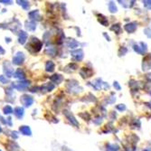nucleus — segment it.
Listing matches in <instances>:
<instances>
[{
    "label": "nucleus",
    "instance_id": "f257e3e1",
    "mask_svg": "<svg viewBox=\"0 0 151 151\" xmlns=\"http://www.w3.org/2000/svg\"><path fill=\"white\" fill-rule=\"evenodd\" d=\"M125 29L128 32H133V31H135V29H136V24L135 23H132L130 24H127L125 26Z\"/></svg>",
    "mask_w": 151,
    "mask_h": 151
},
{
    "label": "nucleus",
    "instance_id": "f03ea898",
    "mask_svg": "<svg viewBox=\"0 0 151 151\" xmlns=\"http://www.w3.org/2000/svg\"><path fill=\"white\" fill-rule=\"evenodd\" d=\"M109 10H111V12H116L117 8H116L115 5L113 3H109Z\"/></svg>",
    "mask_w": 151,
    "mask_h": 151
},
{
    "label": "nucleus",
    "instance_id": "7ed1b4c3",
    "mask_svg": "<svg viewBox=\"0 0 151 151\" xmlns=\"http://www.w3.org/2000/svg\"><path fill=\"white\" fill-rule=\"evenodd\" d=\"M145 151H147V150H145Z\"/></svg>",
    "mask_w": 151,
    "mask_h": 151
}]
</instances>
